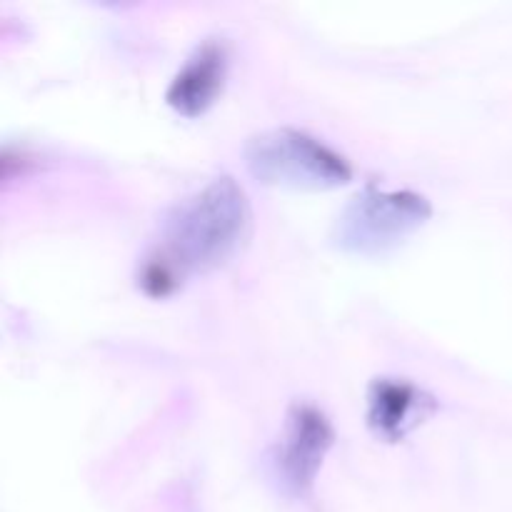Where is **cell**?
<instances>
[{"mask_svg": "<svg viewBox=\"0 0 512 512\" xmlns=\"http://www.w3.org/2000/svg\"><path fill=\"white\" fill-rule=\"evenodd\" d=\"M230 53L228 45L218 38L205 40L185 60L180 73L170 80L165 103L183 118H203L225 90Z\"/></svg>", "mask_w": 512, "mask_h": 512, "instance_id": "5b68a950", "label": "cell"}, {"mask_svg": "<svg viewBox=\"0 0 512 512\" xmlns=\"http://www.w3.org/2000/svg\"><path fill=\"white\" fill-rule=\"evenodd\" d=\"M438 413L433 395L410 380L378 378L368 388V428L383 443H400Z\"/></svg>", "mask_w": 512, "mask_h": 512, "instance_id": "8992f818", "label": "cell"}, {"mask_svg": "<svg viewBox=\"0 0 512 512\" xmlns=\"http://www.w3.org/2000/svg\"><path fill=\"white\" fill-rule=\"evenodd\" d=\"M333 443L335 430L323 410L310 403H295L288 410L283 435L270 458L280 488L295 498L308 495Z\"/></svg>", "mask_w": 512, "mask_h": 512, "instance_id": "277c9868", "label": "cell"}, {"mask_svg": "<svg viewBox=\"0 0 512 512\" xmlns=\"http://www.w3.org/2000/svg\"><path fill=\"white\" fill-rule=\"evenodd\" d=\"M245 163L255 180L275 188L333 190L353 180V165L345 155L295 128H275L250 138Z\"/></svg>", "mask_w": 512, "mask_h": 512, "instance_id": "7a4b0ae2", "label": "cell"}, {"mask_svg": "<svg viewBox=\"0 0 512 512\" xmlns=\"http://www.w3.org/2000/svg\"><path fill=\"white\" fill-rule=\"evenodd\" d=\"M253 210L238 180L223 175L175 205L160 240L138 268V288L148 298H170L195 273L233 260L250 238Z\"/></svg>", "mask_w": 512, "mask_h": 512, "instance_id": "6da1fadb", "label": "cell"}, {"mask_svg": "<svg viewBox=\"0 0 512 512\" xmlns=\"http://www.w3.org/2000/svg\"><path fill=\"white\" fill-rule=\"evenodd\" d=\"M433 215L425 195L413 190H380L368 185L355 195L335 223L333 240L353 255H385L418 233Z\"/></svg>", "mask_w": 512, "mask_h": 512, "instance_id": "3957f363", "label": "cell"}]
</instances>
